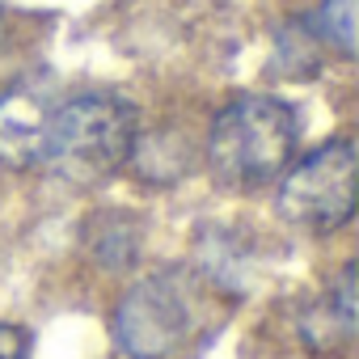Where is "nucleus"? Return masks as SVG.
I'll use <instances>...</instances> for the list:
<instances>
[{"instance_id":"2","label":"nucleus","mask_w":359,"mask_h":359,"mask_svg":"<svg viewBox=\"0 0 359 359\" xmlns=\"http://www.w3.org/2000/svg\"><path fill=\"white\" fill-rule=\"evenodd\" d=\"M292 148H296L292 106L275 97H241L229 110H220L208 140V165L220 187L254 191L292 161Z\"/></svg>"},{"instance_id":"1","label":"nucleus","mask_w":359,"mask_h":359,"mask_svg":"<svg viewBox=\"0 0 359 359\" xmlns=\"http://www.w3.org/2000/svg\"><path fill=\"white\" fill-rule=\"evenodd\" d=\"M140 114L114 93H81L47 114L43 161L72 187L110 177L135 148Z\"/></svg>"},{"instance_id":"5","label":"nucleus","mask_w":359,"mask_h":359,"mask_svg":"<svg viewBox=\"0 0 359 359\" xmlns=\"http://www.w3.org/2000/svg\"><path fill=\"white\" fill-rule=\"evenodd\" d=\"M47 106L34 93H9L0 97V161L9 165H34L43 161V135H47Z\"/></svg>"},{"instance_id":"7","label":"nucleus","mask_w":359,"mask_h":359,"mask_svg":"<svg viewBox=\"0 0 359 359\" xmlns=\"http://www.w3.org/2000/svg\"><path fill=\"white\" fill-rule=\"evenodd\" d=\"M0 359H30V334L22 325H0Z\"/></svg>"},{"instance_id":"3","label":"nucleus","mask_w":359,"mask_h":359,"mask_svg":"<svg viewBox=\"0 0 359 359\" xmlns=\"http://www.w3.org/2000/svg\"><path fill=\"white\" fill-rule=\"evenodd\" d=\"M355 212V148L346 140L317 148L279 182V216L325 233L346 224Z\"/></svg>"},{"instance_id":"4","label":"nucleus","mask_w":359,"mask_h":359,"mask_svg":"<svg viewBox=\"0 0 359 359\" xmlns=\"http://www.w3.org/2000/svg\"><path fill=\"white\" fill-rule=\"evenodd\" d=\"M191 334V304L173 279H148L118 304V342L135 359H165Z\"/></svg>"},{"instance_id":"6","label":"nucleus","mask_w":359,"mask_h":359,"mask_svg":"<svg viewBox=\"0 0 359 359\" xmlns=\"http://www.w3.org/2000/svg\"><path fill=\"white\" fill-rule=\"evenodd\" d=\"M321 34L338 43V51H355V0H325L321 5Z\"/></svg>"}]
</instances>
